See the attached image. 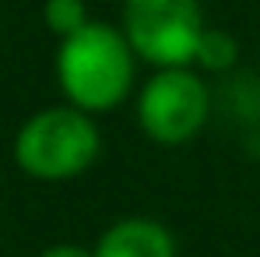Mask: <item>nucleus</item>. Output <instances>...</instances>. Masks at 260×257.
Segmentation results:
<instances>
[{"label": "nucleus", "instance_id": "423d86ee", "mask_svg": "<svg viewBox=\"0 0 260 257\" xmlns=\"http://www.w3.org/2000/svg\"><path fill=\"white\" fill-rule=\"evenodd\" d=\"M197 60L204 71H225L236 64V39L225 36V32H215V28H204L201 36V46H197Z\"/></svg>", "mask_w": 260, "mask_h": 257}, {"label": "nucleus", "instance_id": "f257e3e1", "mask_svg": "<svg viewBox=\"0 0 260 257\" xmlns=\"http://www.w3.org/2000/svg\"><path fill=\"white\" fill-rule=\"evenodd\" d=\"M134 49L130 43L102 21H88L71 39H63L56 56V74L67 99L78 109L106 113L113 109L134 81Z\"/></svg>", "mask_w": 260, "mask_h": 257}, {"label": "nucleus", "instance_id": "0eeeda50", "mask_svg": "<svg viewBox=\"0 0 260 257\" xmlns=\"http://www.w3.org/2000/svg\"><path fill=\"white\" fill-rule=\"evenodd\" d=\"M46 25H49L56 36H63V39L78 36L88 25L85 4H81V0H49V4H46Z\"/></svg>", "mask_w": 260, "mask_h": 257}, {"label": "nucleus", "instance_id": "39448f33", "mask_svg": "<svg viewBox=\"0 0 260 257\" xmlns=\"http://www.w3.org/2000/svg\"><path fill=\"white\" fill-rule=\"evenodd\" d=\"M95 257H176L169 229L155 218H123L91 250Z\"/></svg>", "mask_w": 260, "mask_h": 257}, {"label": "nucleus", "instance_id": "20e7f679", "mask_svg": "<svg viewBox=\"0 0 260 257\" xmlns=\"http://www.w3.org/2000/svg\"><path fill=\"white\" fill-rule=\"evenodd\" d=\"M137 120L158 145H183L208 120V88L186 67L162 71L141 92Z\"/></svg>", "mask_w": 260, "mask_h": 257}, {"label": "nucleus", "instance_id": "6e6552de", "mask_svg": "<svg viewBox=\"0 0 260 257\" xmlns=\"http://www.w3.org/2000/svg\"><path fill=\"white\" fill-rule=\"evenodd\" d=\"M43 257H95V254H88L85 247H78V243H56V247H49Z\"/></svg>", "mask_w": 260, "mask_h": 257}, {"label": "nucleus", "instance_id": "f03ea898", "mask_svg": "<svg viewBox=\"0 0 260 257\" xmlns=\"http://www.w3.org/2000/svg\"><path fill=\"white\" fill-rule=\"evenodd\" d=\"M14 155L28 176L67 180L95 162L99 130L81 109H43L21 127Z\"/></svg>", "mask_w": 260, "mask_h": 257}, {"label": "nucleus", "instance_id": "7ed1b4c3", "mask_svg": "<svg viewBox=\"0 0 260 257\" xmlns=\"http://www.w3.org/2000/svg\"><path fill=\"white\" fill-rule=\"evenodd\" d=\"M123 25L130 49L148 64L179 71L197 60V46L204 36L197 0H127Z\"/></svg>", "mask_w": 260, "mask_h": 257}]
</instances>
